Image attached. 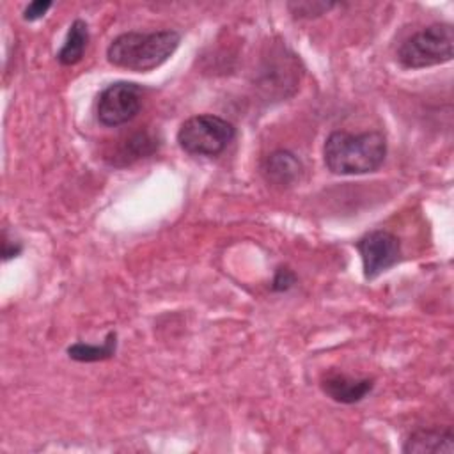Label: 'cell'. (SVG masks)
Returning a JSON list of instances; mask_svg holds the SVG:
<instances>
[{"mask_svg":"<svg viewBox=\"0 0 454 454\" xmlns=\"http://www.w3.org/2000/svg\"><path fill=\"white\" fill-rule=\"evenodd\" d=\"M387 156V140L380 131H332L323 145L326 168L337 176H360L378 170Z\"/></svg>","mask_w":454,"mask_h":454,"instance_id":"1","label":"cell"},{"mask_svg":"<svg viewBox=\"0 0 454 454\" xmlns=\"http://www.w3.org/2000/svg\"><path fill=\"white\" fill-rule=\"evenodd\" d=\"M181 34L176 30L124 32L106 48L110 64L129 71H153L177 50Z\"/></svg>","mask_w":454,"mask_h":454,"instance_id":"2","label":"cell"},{"mask_svg":"<svg viewBox=\"0 0 454 454\" xmlns=\"http://www.w3.org/2000/svg\"><path fill=\"white\" fill-rule=\"evenodd\" d=\"M454 55V28L450 23H433L408 39L397 50V60L406 69H422L449 62Z\"/></svg>","mask_w":454,"mask_h":454,"instance_id":"3","label":"cell"},{"mask_svg":"<svg viewBox=\"0 0 454 454\" xmlns=\"http://www.w3.org/2000/svg\"><path fill=\"white\" fill-rule=\"evenodd\" d=\"M236 137V128L223 117L199 114L186 119L177 131L179 147L193 156H216Z\"/></svg>","mask_w":454,"mask_h":454,"instance_id":"4","label":"cell"},{"mask_svg":"<svg viewBox=\"0 0 454 454\" xmlns=\"http://www.w3.org/2000/svg\"><path fill=\"white\" fill-rule=\"evenodd\" d=\"M142 108V87L133 82H114L105 87L96 103V115L103 126L117 128L137 117Z\"/></svg>","mask_w":454,"mask_h":454,"instance_id":"5","label":"cell"},{"mask_svg":"<svg viewBox=\"0 0 454 454\" xmlns=\"http://www.w3.org/2000/svg\"><path fill=\"white\" fill-rule=\"evenodd\" d=\"M356 250L362 257L364 277L367 280H372L388 268H392L401 255V245L397 236L383 229L364 234L356 241Z\"/></svg>","mask_w":454,"mask_h":454,"instance_id":"6","label":"cell"},{"mask_svg":"<svg viewBox=\"0 0 454 454\" xmlns=\"http://www.w3.org/2000/svg\"><path fill=\"white\" fill-rule=\"evenodd\" d=\"M374 387V380L371 378H353L344 372H328L321 380L323 392L342 404H353L362 401L367 394H371Z\"/></svg>","mask_w":454,"mask_h":454,"instance_id":"7","label":"cell"},{"mask_svg":"<svg viewBox=\"0 0 454 454\" xmlns=\"http://www.w3.org/2000/svg\"><path fill=\"white\" fill-rule=\"evenodd\" d=\"M301 170V161L296 158V154L286 149H277L270 153L261 165L264 179L280 188L294 184L300 179Z\"/></svg>","mask_w":454,"mask_h":454,"instance_id":"8","label":"cell"},{"mask_svg":"<svg viewBox=\"0 0 454 454\" xmlns=\"http://www.w3.org/2000/svg\"><path fill=\"white\" fill-rule=\"evenodd\" d=\"M403 452L410 454H426V452H454V434L450 427L447 429H417L413 431L406 443L403 445Z\"/></svg>","mask_w":454,"mask_h":454,"instance_id":"9","label":"cell"},{"mask_svg":"<svg viewBox=\"0 0 454 454\" xmlns=\"http://www.w3.org/2000/svg\"><path fill=\"white\" fill-rule=\"evenodd\" d=\"M89 43V27L83 20H74L67 30L66 41L57 53V60L62 66H74L83 59Z\"/></svg>","mask_w":454,"mask_h":454,"instance_id":"10","label":"cell"},{"mask_svg":"<svg viewBox=\"0 0 454 454\" xmlns=\"http://www.w3.org/2000/svg\"><path fill=\"white\" fill-rule=\"evenodd\" d=\"M117 351V333L110 332L101 344H89V342H74L67 348L69 358L76 362H101L108 360Z\"/></svg>","mask_w":454,"mask_h":454,"instance_id":"11","label":"cell"},{"mask_svg":"<svg viewBox=\"0 0 454 454\" xmlns=\"http://www.w3.org/2000/svg\"><path fill=\"white\" fill-rule=\"evenodd\" d=\"M154 149H156V142H154L153 137H149L147 133H137L122 147V156H126L128 161H131V160H137L140 156L151 154Z\"/></svg>","mask_w":454,"mask_h":454,"instance_id":"12","label":"cell"},{"mask_svg":"<svg viewBox=\"0 0 454 454\" xmlns=\"http://www.w3.org/2000/svg\"><path fill=\"white\" fill-rule=\"evenodd\" d=\"M335 4H326V2H294L287 4L291 12L298 18H316L325 14L328 9H332Z\"/></svg>","mask_w":454,"mask_h":454,"instance_id":"13","label":"cell"},{"mask_svg":"<svg viewBox=\"0 0 454 454\" xmlns=\"http://www.w3.org/2000/svg\"><path fill=\"white\" fill-rule=\"evenodd\" d=\"M51 5H53V4H51L50 0H35V2H30V4L25 7V11H23V18H25L27 21H35V20L43 18V16L48 12V9H50Z\"/></svg>","mask_w":454,"mask_h":454,"instance_id":"14","label":"cell"},{"mask_svg":"<svg viewBox=\"0 0 454 454\" xmlns=\"http://www.w3.org/2000/svg\"><path fill=\"white\" fill-rule=\"evenodd\" d=\"M296 282L294 273L289 268H278L271 284L273 291H287L289 287H293Z\"/></svg>","mask_w":454,"mask_h":454,"instance_id":"15","label":"cell"},{"mask_svg":"<svg viewBox=\"0 0 454 454\" xmlns=\"http://www.w3.org/2000/svg\"><path fill=\"white\" fill-rule=\"evenodd\" d=\"M21 250H23V247L20 243H11V239H7V236L4 232V241H2V257H4V261H9L11 257H16Z\"/></svg>","mask_w":454,"mask_h":454,"instance_id":"16","label":"cell"}]
</instances>
